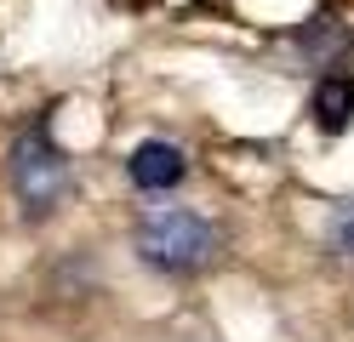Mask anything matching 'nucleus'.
<instances>
[{
    "label": "nucleus",
    "instance_id": "1",
    "mask_svg": "<svg viewBox=\"0 0 354 342\" xmlns=\"http://www.w3.org/2000/svg\"><path fill=\"white\" fill-rule=\"evenodd\" d=\"M217 245H223V234L201 211H183V205H154L131 234V251L160 274H201L217 257Z\"/></svg>",
    "mask_w": 354,
    "mask_h": 342
},
{
    "label": "nucleus",
    "instance_id": "2",
    "mask_svg": "<svg viewBox=\"0 0 354 342\" xmlns=\"http://www.w3.org/2000/svg\"><path fill=\"white\" fill-rule=\"evenodd\" d=\"M12 194L24 205V217H52L69 194V160H63L46 126L24 131L12 143Z\"/></svg>",
    "mask_w": 354,
    "mask_h": 342
},
{
    "label": "nucleus",
    "instance_id": "3",
    "mask_svg": "<svg viewBox=\"0 0 354 342\" xmlns=\"http://www.w3.org/2000/svg\"><path fill=\"white\" fill-rule=\"evenodd\" d=\"M183 149L177 143H166V137H149V143H138L131 149V160H126V177L138 182L143 194H166V189H177L183 182Z\"/></svg>",
    "mask_w": 354,
    "mask_h": 342
},
{
    "label": "nucleus",
    "instance_id": "4",
    "mask_svg": "<svg viewBox=\"0 0 354 342\" xmlns=\"http://www.w3.org/2000/svg\"><path fill=\"white\" fill-rule=\"evenodd\" d=\"M315 120H320L326 131H343V126L354 120V80H348V75H326V80L315 86Z\"/></svg>",
    "mask_w": 354,
    "mask_h": 342
},
{
    "label": "nucleus",
    "instance_id": "5",
    "mask_svg": "<svg viewBox=\"0 0 354 342\" xmlns=\"http://www.w3.org/2000/svg\"><path fill=\"white\" fill-rule=\"evenodd\" d=\"M326 245L337 251L343 263H354V200L331 205V217H326Z\"/></svg>",
    "mask_w": 354,
    "mask_h": 342
}]
</instances>
